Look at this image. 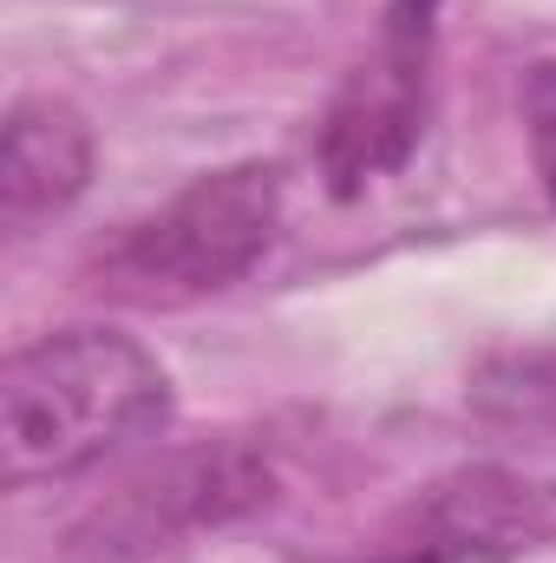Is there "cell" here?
<instances>
[{
	"label": "cell",
	"instance_id": "obj_4",
	"mask_svg": "<svg viewBox=\"0 0 556 563\" xmlns=\"http://www.w3.org/2000/svg\"><path fill=\"white\" fill-rule=\"evenodd\" d=\"M276 485L269 459L249 445H203V452H177L157 472L132 478L112 505H99L79 531H73V558L86 563H125L144 558L184 531L223 525L249 505H263Z\"/></svg>",
	"mask_w": 556,
	"mask_h": 563
},
{
	"label": "cell",
	"instance_id": "obj_8",
	"mask_svg": "<svg viewBox=\"0 0 556 563\" xmlns=\"http://www.w3.org/2000/svg\"><path fill=\"white\" fill-rule=\"evenodd\" d=\"M518 106H524V139H531V170L544 184L556 210V59L524 66V86H518Z\"/></svg>",
	"mask_w": 556,
	"mask_h": 563
},
{
	"label": "cell",
	"instance_id": "obj_1",
	"mask_svg": "<svg viewBox=\"0 0 556 563\" xmlns=\"http://www.w3.org/2000/svg\"><path fill=\"white\" fill-rule=\"evenodd\" d=\"M177 420L170 367L119 328H59L0 367V472L13 492L79 478Z\"/></svg>",
	"mask_w": 556,
	"mask_h": 563
},
{
	"label": "cell",
	"instance_id": "obj_2",
	"mask_svg": "<svg viewBox=\"0 0 556 563\" xmlns=\"http://www.w3.org/2000/svg\"><path fill=\"white\" fill-rule=\"evenodd\" d=\"M281 230V177L276 164H223L190 177L170 203L125 223L99 256H92V288L144 301V308H177L203 301L230 282H243L276 243Z\"/></svg>",
	"mask_w": 556,
	"mask_h": 563
},
{
	"label": "cell",
	"instance_id": "obj_3",
	"mask_svg": "<svg viewBox=\"0 0 556 563\" xmlns=\"http://www.w3.org/2000/svg\"><path fill=\"white\" fill-rule=\"evenodd\" d=\"M438 46V0H393L374 53L347 73L321 119V177L334 197H360L380 170H400L425 132V86Z\"/></svg>",
	"mask_w": 556,
	"mask_h": 563
},
{
	"label": "cell",
	"instance_id": "obj_7",
	"mask_svg": "<svg viewBox=\"0 0 556 563\" xmlns=\"http://www.w3.org/2000/svg\"><path fill=\"white\" fill-rule=\"evenodd\" d=\"M465 407L485 426L556 439V347H504L485 354L465 380Z\"/></svg>",
	"mask_w": 556,
	"mask_h": 563
},
{
	"label": "cell",
	"instance_id": "obj_5",
	"mask_svg": "<svg viewBox=\"0 0 556 563\" xmlns=\"http://www.w3.org/2000/svg\"><path fill=\"white\" fill-rule=\"evenodd\" d=\"M551 531V492L518 472H458L419 505L413 538L374 563H485Z\"/></svg>",
	"mask_w": 556,
	"mask_h": 563
},
{
	"label": "cell",
	"instance_id": "obj_6",
	"mask_svg": "<svg viewBox=\"0 0 556 563\" xmlns=\"http://www.w3.org/2000/svg\"><path fill=\"white\" fill-rule=\"evenodd\" d=\"M99 139L73 99L33 92L13 99L7 112V144H0V223L7 236H33L46 217L73 210L92 184Z\"/></svg>",
	"mask_w": 556,
	"mask_h": 563
}]
</instances>
